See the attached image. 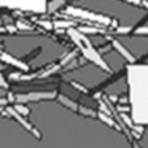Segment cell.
Here are the masks:
<instances>
[{"label": "cell", "instance_id": "3957f363", "mask_svg": "<svg viewBox=\"0 0 148 148\" xmlns=\"http://www.w3.org/2000/svg\"><path fill=\"white\" fill-rule=\"evenodd\" d=\"M0 8H11L42 14L46 11V0H0Z\"/></svg>", "mask_w": 148, "mask_h": 148}, {"label": "cell", "instance_id": "9c48e42d", "mask_svg": "<svg viewBox=\"0 0 148 148\" xmlns=\"http://www.w3.org/2000/svg\"><path fill=\"white\" fill-rule=\"evenodd\" d=\"M121 2H126V3L135 5V7H142V8H147V2H145V0H121Z\"/></svg>", "mask_w": 148, "mask_h": 148}, {"label": "cell", "instance_id": "30bf717a", "mask_svg": "<svg viewBox=\"0 0 148 148\" xmlns=\"http://www.w3.org/2000/svg\"><path fill=\"white\" fill-rule=\"evenodd\" d=\"M132 34H135V35H147V26H142L140 29H134Z\"/></svg>", "mask_w": 148, "mask_h": 148}, {"label": "cell", "instance_id": "6da1fadb", "mask_svg": "<svg viewBox=\"0 0 148 148\" xmlns=\"http://www.w3.org/2000/svg\"><path fill=\"white\" fill-rule=\"evenodd\" d=\"M69 35H70V38L73 40L75 43H77V46L81 49V53L84 54V58L89 59V61H92L96 65H99L100 69H103V70L110 72L108 65L103 62V59L99 56V53H97V49L94 48L92 45H91L89 38L88 37H84L83 34H80L77 29H69Z\"/></svg>", "mask_w": 148, "mask_h": 148}, {"label": "cell", "instance_id": "5b68a950", "mask_svg": "<svg viewBox=\"0 0 148 148\" xmlns=\"http://www.w3.org/2000/svg\"><path fill=\"white\" fill-rule=\"evenodd\" d=\"M56 92H35V94H26V96H18L16 99L19 102H26V100H40V99H51L54 97Z\"/></svg>", "mask_w": 148, "mask_h": 148}, {"label": "cell", "instance_id": "8fae6325", "mask_svg": "<svg viewBox=\"0 0 148 148\" xmlns=\"http://www.w3.org/2000/svg\"><path fill=\"white\" fill-rule=\"evenodd\" d=\"M0 54H2V51H0Z\"/></svg>", "mask_w": 148, "mask_h": 148}, {"label": "cell", "instance_id": "52a82bcc", "mask_svg": "<svg viewBox=\"0 0 148 148\" xmlns=\"http://www.w3.org/2000/svg\"><path fill=\"white\" fill-rule=\"evenodd\" d=\"M53 26H56V27H73L75 21H56V23H53Z\"/></svg>", "mask_w": 148, "mask_h": 148}, {"label": "cell", "instance_id": "7a4b0ae2", "mask_svg": "<svg viewBox=\"0 0 148 148\" xmlns=\"http://www.w3.org/2000/svg\"><path fill=\"white\" fill-rule=\"evenodd\" d=\"M69 16L77 18V19H84L88 23H96L97 26H102V27H112V23H113V18L105 16L102 13L86 10V8H81V7H67L62 18H69Z\"/></svg>", "mask_w": 148, "mask_h": 148}, {"label": "cell", "instance_id": "ba28073f", "mask_svg": "<svg viewBox=\"0 0 148 148\" xmlns=\"http://www.w3.org/2000/svg\"><path fill=\"white\" fill-rule=\"evenodd\" d=\"M18 29H26V30H32L34 29V27H35V26H34V24L32 23H27V21H18Z\"/></svg>", "mask_w": 148, "mask_h": 148}, {"label": "cell", "instance_id": "8992f818", "mask_svg": "<svg viewBox=\"0 0 148 148\" xmlns=\"http://www.w3.org/2000/svg\"><path fill=\"white\" fill-rule=\"evenodd\" d=\"M78 32L80 34H103V30H100V29H97V27H78Z\"/></svg>", "mask_w": 148, "mask_h": 148}, {"label": "cell", "instance_id": "277c9868", "mask_svg": "<svg viewBox=\"0 0 148 148\" xmlns=\"http://www.w3.org/2000/svg\"><path fill=\"white\" fill-rule=\"evenodd\" d=\"M110 43L113 45V48H115V49H118V53H119V54H121V56H124V58H126V61H127L129 64H132V62H135V58H134V56H132L131 53L127 51V48H126V46H123L121 43L118 42V40H115V38H110Z\"/></svg>", "mask_w": 148, "mask_h": 148}]
</instances>
